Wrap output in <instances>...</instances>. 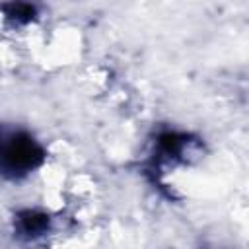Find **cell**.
<instances>
[{"label": "cell", "instance_id": "obj_1", "mask_svg": "<svg viewBox=\"0 0 249 249\" xmlns=\"http://www.w3.org/2000/svg\"><path fill=\"white\" fill-rule=\"evenodd\" d=\"M43 144L25 128L0 124V177L23 179L45 163Z\"/></svg>", "mask_w": 249, "mask_h": 249}, {"label": "cell", "instance_id": "obj_2", "mask_svg": "<svg viewBox=\"0 0 249 249\" xmlns=\"http://www.w3.org/2000/svg\"><path fill=\"white\" fill-rule=\"evenodd\" d=\"M195 142L189 134L177 132V130H163L156 138V158L161 163H177L185 161L187 154L191 152V146Z\"/></svg>", "mask_w": 249, "mask_h": 249}, {"label": "cell", "instance_id": "obj_3", "mask_svg": "<svg viewBox=\"0 0 249 249\" xmlns=\"http://www.w3.org/2000/svg\"><path fill=\"white\" fill-rule=\"evenodd\" d=\"M51 228V218L49 214L41 212V210H19L16 216H14V231L18 237L21 239H37V237H43Z\"/></svg>", "mask_w": 249, "mask_h": 249}, {"label": "cell", "instance_id": "obj_4", "mask_svg": "<svg viewBox=\"0 0 249 249\" xmlns=\"http://www.w3.org/2000/svg\"><path fill=\"white\" fill-rule=\"evenodd\" d=\"M4 10V16L16 23V25H21V23H29L35 19L37 16V8L33 4H25V2H16V4H4L2 6Z\"/></svg>", "mask_w": 249, "mask_h": 249}]
</instances>
